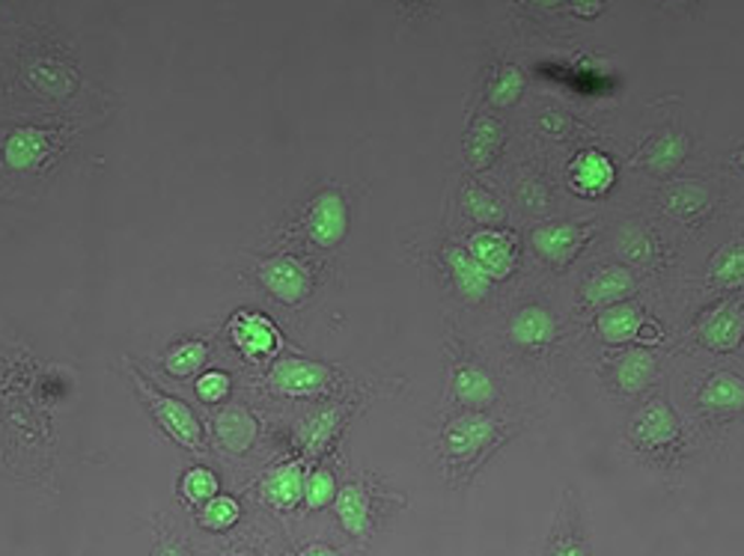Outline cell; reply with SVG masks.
I'll return each instance as SVG.
<instances>
[{"label": "cell", "instance_id": "5b68a950", "mask_svg": "<svg viewBox=\"0 0 744 556\" xmlns=\"http://www.w3.org/2000/svg\"><path fill=\"white\" fill-rule=\"evenodd\" d=\"M495 441V422L483 414H462L444 429V447L450 459L474 462Z\"/></svg>", "mask_w": 744, "mask_h": 556}, {"label": "cell", "instance_id": "7402d4cb", "mask_svg": "<svg viewBox=\"0 0 744 556\" xmlns=\"http://www.w3.org/2000/svg\"><path fill=\"white\" fill-rule=\"evenodd\" d=\"M214 431H218V441L233 452H245L251 443L256 441V420L247 414L245 408H226L218 414L214 420Z\"/></svg>", "mask_w": 744, "mask_h": 556}, {"label": "cell", "instance_id": "74e56055", "mask_svg": "<svg viewBox=\"0 0 744 556\" xmlns=\"http://www.w3.org/2000/svg\"><path fill=\"white\" fill-rule=\"evenodd\" d=\"M298 556H340V554L328 545H310V547H304Z\"/></svg>", "mask_w": 744, "mask_h": 556}, {"label": "cell", "instance_id": "cb8c5ba5", "mask_svg": "<svg viewBox=\"0 0 744 556\" xmlns=\"http://www.w3.org/2000/svg\"><path fill=\"white\" fill-rule=\"evenodd\" d=\"M688 137L679 135V131H664L661 137H655V143L649 147L647 152V167L652 173H670L673 167H679L685 155H688Z\"/></svg>", "mask_w": 744, "mask_h": 556}, {"label": "cell", "instance_id": "ba28073f", "mask_svg": "<svg viewBox=\"0 0 744 556\" xmlns=\"http://www.w3.org/2000/svg\"><path fill=\"white\" fill-rule=\"evenodd\" d=\"M572 188L581 194V197H602L607 190L614 188L617 182V167L614 161L598 152V149H586L581 155L572 161Z\"/></svg>", "mask_w": 744, "mask_h": 556}, {"label": "cell", "instance_id": "44dd1931", "mask_svg": "<svg viewBox=\"0 0 744 556\" xmlns=\"http://www.w3.org/2000/svg\"><path fill=\"white\" fill-rule=\"evenodd\" d=\"M700 405L706 410H742L744 408V381L733 372H714L700 390Z\"/></svg>", "mask_w": 744, "mask_h": 556}, {"label": "cell", "instance_id": "30bf717a", "mask_svg": "<svg viewBox=\"0 0 744 556\" xmlns=\"http://www.w3.org/2000/svg\"><path fill=\"white\" fill-rule=\"evenodd\" d=\"M586 232L578 223H545L533 232V251L543 256L545 263L566 265L574 253L581 251Z\"/></svg>", "mask_w": 744, "mask_h": 556}, {"label": "cell", "instance_id": "484cf974", "mask_svg": "<svg viewBox=\"0 0 744 556\" xmlns=\"http://www.w3.org/2000/svg\"><path fill=\"white\" fill-rule=\"evenodd\" d=\"M709 277L718 286H742L744 283V242H733L714 253L709 265Z\"/></svg>", "mask_w": 744, "mask_h": 556}, {"label": "cell", "instance_id": "d6986e66", "mask_svg": "<svg viewBox=\"0 0 744 556\" xmlns=\"http://www.w3.org/2000/svg\"><path fill=\"white\" fill-rule=\"evenodd\" d=\"M453 393L458 402H465L468 408H489L491 402L498 399V384L489 372L477 363H465L456 372L453 381Z\"/></svg>", "mask_w": 744, "mask_h": 556}, {"label": "cell", "instance_id": "b9f144b4", "mask_svg": "<svg viewBox=\"0 0 744 556\" xmlns=\"http://www.w3.org/2000/svg\"><path fill=\"white\" fill-rule=\"evenodd\" d=\"M664 3H670V7H682V3H688V0H664Z\"/></svg>", "mask_w": 744, "mask_h": 556}, {"label": "cell", "instance_id": "8d00e7d4", "mask_svg": "<svg viewBox=\"0 0 744 556\" xmlns=\"http://www.w3.org/2000/svg\"><path fill=\"white\" fill-rule=\"evenodd\" d=\"M569 7H572L574 15H581V19H595V15L602 12V0H569Z\"/></svg>", "mask_w": 744, "mask_h": 556}, {"label": "cell", "instance_id": "603a6c76", "mask_svg": "<svg viewBox=\"0 0 744 556\" xmlns=\"http://www.w3.org/2000/svg\"><path fill=\"white\" fill-rule=\"evenodd\" d=\"M655 379V357L649 355L647 348H631L619 357L617 363V384L628 396H638L649 387V381Z\"/></svg>", "mask_w": 744, "mask_h": 556}, {"label": "cell", "instance_id": "d590c367", "mask_svg": "<svg viewBox=\"0 0 744 556\" xmlns=\"http://www.w3.org/2000/svg\"><path fill=\"white\" fill-rule=\"evenodd\" d=\"M197 396L202 402H221L226 393H230V379L223 372H206L197 379Z\"/></svg>", "mask_w": 744, "mask_h": 556}, {"label": "cell", "instance_id": "e0dca14e", "mask_svg": "<svg viewBox=\"0 0 744 556\" xmlns=\"http://www.w3.org/2000/svg\"><path fill=\"white\" fill-rule=\"evenodd\" d=\"M500 147H503V128H500L498 119L491 116H479L474 128L468 131V140H465V158L470 161L474 170H486L498 158Z\"/></svg>", "mask_w": 744, "mask_h": 556}, {"label": "cell", "instance_id": "7a4b0ae2", "mask_svg": "<svg viewBox=\"0 0 744 556\" xmlns=\"http://www.w3.org/2000/svg\"><path fill=\"white\" fill-rule=\"evenodd\" d=\"M138 384L149 396V405H152L155 417H159V422L167 429V435H171L173 441L182 443V447H188V450H202V431L197 417H194V410L188 408V405H182L179 399L164 396V393H159L155 387H149L147 381L138 379Z\"/></svg>", "mask_w": 744, "mask_h": 556}, {"label": "cell", "instance_id": "9a60e30c", "mask_svg": "<svg viewBox=\"0 0 744 556\" xmlns=\"http://www.w3.org/2000/svg\"><path fill=\"white\" fill-rule=\"evenodd\" d=\"M48 147H51V135H45L43 128H19L3 143V161L12 170H33L43 164Z\"/></svg>", "mask_w": 744, "mask_h": 556}, {"label": "cell", "instance_id": "e575fe53", "mask_svg": "<svg viewBox=\"0 0 744 556\" xmlns=\"http://www.w3.org/2000/svg\"><path fill=\"white\" fill-rule=\"evenodd\" d=\"M182 491L194 503H209L214 494H218V476L212 471H206V467H194L182 479Z\"/></svg>", "mask_w": 744, "mask_h": 556}, {"label": "cell", "instance_id": "3957f363", "mask_svg": "<svg viewBox=\"0 0 744 556\" xmlns=\"http://www.w3.org/2000/svg\"><path fill=\"white\" fill-rule=\"evenodd\" d=\"M697 339L712 351H735L744 339V301H726L697 322Z\"/></svg>", "mask_w": 744, "mask_h": 556}, {"label": "cell", "instance_id": "836d02e7", "mask_svg": "<svg viewBox=\"0 0 744 556\" xmlns=\"http://www.w3.org/2000/svg\"><path fill=\"white\" fill-rule=\"evenodd\" d=\"M337 422H340V410H322V414H316V417H310L304 431H301V441H304V447L313 452L322 450V447L330 441V435H334V429H337Z\"/></svg>", "mask_w": 744, "mask_h": 556}, {"label": "cell", "instance_id": "d6a6232c", "mask_svg": "<svg viewBox=\"0 0 744 556\" xmlns=\"http://www.w3.org/2000/svg\"><path fill=\"white\" fill-rule=\"evenodd\" d=\"M617 253H623L628 263H647L652 256V239L640 227H619L617 232Z\"/></svg>", "mask_w": 744, "mask_h": 556}, {"label": "cell", "instance_id": "52a82bcc", "mask_svg": "<svg viewBox=\"0 0 744 556\" xmlns=\"http://www.w3.org/2000/svg\"><path fill=\"white\" fill-rule=\"evenodd\" d=\"M259 280L283 304H301L310 294V274L289 256H277L259 265Z\"/></svg>", "mask_w": 744, "mask_h": 556}, {"label": "cell", "instance_id": "ac0fdd59", "mask_svg": "<svg viewBox=\"0 0 744 556\" xmlns=\"http://www.w3.org/2000/svg\"><path fill=\"white\" fill-rule=\"evenodd\" d=\"M263 494H266L268 503L280 509V512L301 503L304 500V471H301V464H280L277 471L268 473Z\"/></svg>", "mask_w": 744, "mask_h": 556}, {"label": "cell", "instance_id": "2e32d148", "mask_svg": "<svg viewBox=\"0 0 744 556\" xmlns=\"http://www.w3.org/2000/svg\"><path fill=\"white\" fill-rule=\"evenodd\" d=\"M643 327V313L635 304H611L602 310L595 322V334L605 339L607 346H626Z\"/></svg>", "mask_w": 744, "mask_h": 556}, {"label": "cell", "instance_id": "8992f818", "mask_svg": "<svg viewBox=\"0 0 744 556\" xmlns=\"http://www.w3.org/2000/svg\"><path fill=\"white\" fill-rule=\"evenodd\" d=\"M468 253L483 265V271L489 274L491 280H507L515 268V259H519V251H515V239L507 235V232H477L470 235Z\"/></svg>", "mask_w": 744, "mask_h": 556}, {"label": "cell", "instance_id": "ffe728a7", "mask_svg": "<svg viewBox=\"0 0 744 556\" xmlns=\"http://www.w3.org/2000/svg\"><path fill=\"white\" fill-rule=\"evenodd\" d=\"M334 506H337V518L346 533L358 535V538L370 533V497L361 485H342L334 497Z\"/></svg>", "mask_w": 744, "mask_h": 556}, {"label": "cell", "instance_id": "4316f807", "mask_svg": "<svg viewBox=\"0 0 744 556\" xmlns=\"http://www.w3.org/2000/svg\"><path fill=\"white\" fill-rule=\"evenodd\" d=\"M563 518L566 521H560V526L554 530L551 551H548V556H586L581 524H578V518L572 514V500H566Z\"/></svg>", "mask_w": 744, "mask_h": 556}, {"label": "cell", "instance_id": "60d3db41", "mask_svg": "<svg viewBox=\"0 0 744 556\" xmlns=\"http://www.w3.org/2000/svg\"><path fill=\"white\" fill-rule=\"evenodd\" d=\"M221 556H254V554H247V551H226V554Z\"/></svg>", "mask_w": 744, "mask_h": 556}, {"label": "cell", "instance_id": "83f0119b", "mask_svg": "<svg viewBox=\"0 0 744 556\" xmlns=\"http://www.w3.org/2000/svg\"><path fill=\"white\" fill-rule=\"evenodd\" d=\"M524 72H521L519 66H503L498 72V78L491 81V90H489V102L495 107H512L515 102L521 99V93H524Z\"/></svg>", "mask_w": 744, "mask_h": 556}, {"label": "cell", "instance_id": "5bb4252c", "mask_svg": "<svg viewBox=\"0 0 744 556\" xmlns=\"http://www.w3.org/2000/svg\"><path fill=\"white\" fill-rule=\"evenodd\" d=\"M233 339L247 357H268L275 355L280 346L271 318L263 313H239L233 318Z\"/></svg>", "mask_w": 744, "mask_h": 556}, {"label": "cell", "instance_id": "4fadbf2b", "mask_svg": "<svg viewBox=\"0 0 744 556\" xmlns=\"http://www.w3.org/2000/svg\"><path fill=\"white\" fill-rule=\"evenodd\" d=\"M444 256H446V268H450V277H453L458 294H462L465 301H470V304H479V301L491 292V283H495V280H491L489 274L483 271V265H479L468 251L446 247Z\"/></svg>", "mask_w": 744, "mask_h": 556}, {"label": "cell", "instance_id": "1f68e13d", "mask_svg": "<svg viewBox=\"0 0 744 556\" xmlns=\"http://www.w3.org/2000/svg\"><path fill=\"white\" fill-rule=\"evenodd\" d=\"M202 360H206V346H202V343H179V346L167 355L164 367H167V372L176 375V379H185V375H194V372L202 367Z\"/></svg>", "mask_w": 744, "mask_h": 556}, {"label": "cell", "instance_id": "277c9868", "mask_svg": "<svg viewBox=\"0 0 744 556\" xmlns=\"http://www.w3.org/2000/svg\"><path fill=\"white\" fill-rule=\"evenodd\" d=\"M307 232L319 247H337L349 232V209L337 190H322L307 215Z\"/></svg>", "mask_w": 744, "mask_h": 556}, {"label": "cell", "instance_id": "f35d334b", "mask_svg": "<svg viewBox=\"0 0 744 556\" xmlns=\"http://www.w3.org/2000/svg\"><path fill=\"white\" fill-rule=\"evenodd\" d=\"M159 556H185V551H182L176 542H164V545H161V551H159Z\"/></svg>", "mask_w": 744, "mask_h": 556}, {"label": "cell", "instance_id": "9c48e42d", "mask_svg": "<svg viewBox=\"0 0 744 556\" xmlns=\"http://www.w3.org/2000/svg\"><path fill=\"white\" fill-rule=\"evenodd\" d=\"M328 367H322V363L287 357L271 369V384L277 393H287V396H310L328 381Z\"/></svg>", "mask_w": 744, "mask_h": 556}, {"label": "cell", "instance_id": "ab89813d", "mask_svg": "<svg viewBox=\"0 0 744 556\" xmlns=\"http://www.w3.org/2000/svg\"><path fill=\"white\" fill-rule=\"evenodd\" d=\"M531 3H536V7H545V10H548V7H560L563 0H531Z\"/></svg>", "mask_w": 744, "mask_h": 556}, {"label": "cell", "instance_id": "d4e9b609", "mask_svg": "<svg viewBox=\"0 0 744 556\" xmlns=\"http://www.w3.org/2000/svg\"><path fill=\"white\" fill-rule=\"evenodd\" d=\"M462 209H465L468 218H474L477 223H486V227L507 221V209L500 206L498 197L489 194L486 188H479V185H468L465 188V194H462Z\"/></svg>", "mask_w": 744, "mask_h": 556}, {"label": "cell", "instance_id": "7c38bea8", "mask_svg": "<svg viewBox=\"0 0 744 556\" xmlns=\"http://www.w3.org/2000/svg\"><path fill=\"white\" fill-rule=\"evenodd\" d=\"M635 289V277L623 265H602L595 271L586 274L584 286H581V298L590 306L617 304L628 292Z\"/></svg>", "mask_w": 744, "mask_h": 556}, {"label": "cell", "instance_id": "8fae6325", "mask_svg": "<svg viewBox=\"0 0 744 556\" xmlns=\"http://www.w3.org/2000/svg\"><path fill=\"white\" fill-rule=\"evenodd\" d=\"M557 339V318L545 306H521L510 318V343L519 348H545Z\"/></svg>", "mask_w": 744, "mask_h": 556}, {"label": "cell", "instance_id": "4dcf8cb0", "mask_svg": "<svg viewBox=\"0 0 744 556\" xmlns=\"http://www.w3.org/2000/svg\"><path fill=\"white\" fill-rule=\"evenodd\" d=\"M239 514H242V509H239V503H235L233 497H212L209 503L202 506L200 524L206 526V530L221 533V530H230V526L239 521Z\"/></svg>", "mask_w": 744, "mask_h": 556}, {"label": "cell", "instance_id": "6da1fadb", "mask_svg": "<svg viewBox=\"0 0 744 556\" xmlns=\"http://www.w3.org/2000/svg\"><path fill=\"white\" fill-rule=\"evenodd\" d=\"M679 417L664 402H652L647 408H640L628 431L631 443L640 450H667L673 443H679Z\"/></svg>", "mask_w": 744, "mask_h": 556}, {"label": "cell", "instance_id": "f546056e", "mask_svg": "<svg viewBox=\"0 0 744 556\" xmlns=\"http://www.w3.org/2000/svg\"><path fill=\"white\" fill-rule=\"evenodd\" d=\"M334 497H337V479H334V473L313 471L310 476H304V503H307V509L319 512V509L334 503Z\"/></svg>", "mask_w": 744, "mask_h": 556}, {"label": "cell", "instance_id": "7bdbcfd3", "mask_svg": "<svg viewBox=\"0 0 744 556\" xmlns=\"http://www.w3.org/2000/svg\"><path fill=\"white\" fill-rule=\"evenodd\" d=\"M739 161H742V167H744V152H742V155H739Z\"/></svg>", "mask_w": 744, "mask_h": 556}, {"label": "cell", "instance_id": "f1b7e54d", "mask_svg": "<svg viewBox=\"0 0 744 556\" xmlns=\"http://www.w3.org/2000/svg\"><path fill=\"white\" fill-rule=\"evenodd\" d=\"M706 202H709V194L700 185H694V182H682L664 197V206H667L670 215H679V218L700 211Z\"/></svg>", "mask_w": 744, "mask_h": 556}]
</instances>
